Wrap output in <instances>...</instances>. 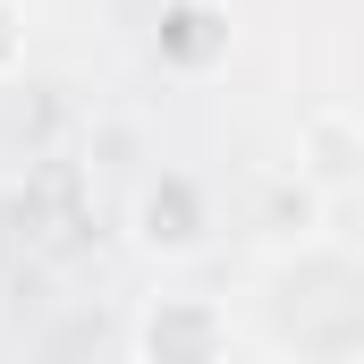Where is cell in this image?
<instances>
[{
	"label": "cell",
	"mask_w": 364,
	"mask_h": 364,
	"mask_svg": "<svg viewBox=\"0 0 364 364\" xmlns=\"http://www.w3.org/2000/svg\"><path fill=\"white\" fill-rule=\"evenodd\" d=\"M296 178L314 186V195H356V178H364V127H356L348 102L305 110V127H296Z\"/></svg>",
	"instance_id": "obj_3"
},
{
	"label": "cell",
	"mask_w": 364,
	"mask_h": 364,
	"mask_svg": "<svg viewBox=\"0 0 364 364\" xmlns=\"http://www.w3.org/2000/svg\"><path fill=\"white\" fill-rule=\"evenodd\" d=\"M26 68V0H0V85Z\"/></svg>",
	"instance_id": "obj_6"
},
{
	"label": "cell",
	"mask_w": 364,
	"mask_h": 364,
	"mask_svg": "<svg viewBox=\"0 0 364 364\" xmlns=\"http://www.w3.org/2000/svg\"><path fill=\"white\" fill-rule=\"evenodd\" d=\"M127 237H136V255H153V263L203 255V246H212V195H203V178H186V170L144 178L136 203H127Z\"/></svg>",
	"instance_id": "obj_2"
},
{
	"label": "cell",
	"mask_w": 364,
	"mask_h": 364,
	"mask_svg": "<svg viewBox=\"0 0 364 364\" xmlns=\"http://www.w3.org/2000/svg\"><path fill=\"white\" fill-rule=\"evenodd\" d=\"M127 356L136 364H220L237 356V322L220 296H144V314L127 322Z\"/></svg>",
	"instance_id": "obj_1"
},
{
	"label": "cell",
	"mask_w": 364,
	"mask_h": 364,
	"mask_svg": "<svg viewBox=\"0 0 364 364\" xmlns=\"http://www.w3.org/2000/svg\"><path fill=\"white\" fill-rule=\"evenodd\" d=\"M314 229H322V195H314L305 178L272 186V237H296V246H305Z\"/></svg>",
	"instance_id": "obj_5"
},
{
	"label": "cell",
	"mask_w": 364,
	"mask_h": 364,
	"mask_svg": "<svg viewBox=\"0 0 364 364\" xmlns=\"http://www.w3.org/2000/svg\"><path fill=\"white\" fill-rule=\"evenodd\" d=\"M220 43H229L220 9H195V0H178V9L161 17V60H178V68H203Z\"/></svg>",
	"instance_id": "obj_4"
}]
</instances>
